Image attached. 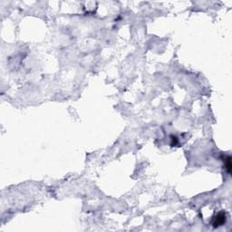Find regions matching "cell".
<instances>
[{"instance_id":"cell-2","label":"cell","mask_w":232,"mask_h":232,"mask_svg":"<svg viewBox=\"0 0 232 232\" xmlns=\"http://www.w3.org/2000/svg\"><path fill=\"white\" fill-rule=\"evenodd\" d=\"M225 161H226L225 167H226L228 172L230 173V172H231V160H230V157H228V159H226Z\"/></svg>"},{"instance_id":"cell-1","label":"cell","mask_w":232,"mask_h":232,"mask_svg":"<svg viewBox=\"0 0 232 232\" xmlns=\"http://www.w3.org/2000/svg\"><path fill=\"white\" fill-rule=\"evenodd\" d=\"M226 221V214L224 212H220L213 218V226L214 227H219L225 223Z\"/></svg>"}]
</instances>
